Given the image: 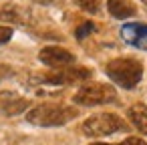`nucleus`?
I'll list each match as a JSON object with an SVG mask.
<instances>
[{"label":"nucleus","mask_w":147,"mask_h":145,"mask_svg":"<svg viewBox=\"0 0 147 145\" xmlns=\"http://www.w3.org/2000/svg\"><path fill=\"white\" fill-rule=\"evenodd\" d=\"M77 115H79V111L75 107L47 103V105H36L34 109H30L26 113V121L32 125H40V127H61V125L73 121Z\"/></svg>","instance_id":"obj_1"},{"label":"nucleus","mask_w":147,"mask_h":145,"mask_svg":"<svg viewBox=\"0 0 147 145\" xmlns=\"http://www.w3.org/2000/svg\"><path fill=\"white\" fill-rule=\"evenodd\" d=\"M107 77L121 89H133L143 79V65L137 59H113L105 67Z\"/></svg>","instance_id":"obj_2"},{"label":"nucleus","mask_w":147,"mask_h":145,"mask_svg":"<svg viewBox=\"0 0 147 145\" xmlns=\"http://www.w3.org/2000/svg\"><path fill=\"white\" fill-rule=\"evenodd\" d=\"M125 129H127V125L115 113H97L83 123V133L89 137H105V135H113V133L125 131Z\"/></svg>","instance_id":"obj_3"},{"label":"nucleus","mask_w":147,"mask_h":145,"mask_svg":"<svg viewBox=\"0 0 147 145\" xmlns=\"http://www.w3.org/2000/svg\"><path fill=\"white\" fill-rule=\"evenodd\" d=\"M73 101L77 105L83 107H95V105H105V103H113L117 101V91L109 85H101V83H91V85H83Z\"/></svg>","instance_id":"obj_4"},{"label":"nucleus","mask_w":147,"mask_h":145,"mask_svg":"<svg viewBox=\"0 0 147 145\" xmlns=\"http://www.w3.org/2000/svg\"><path fill=\"white\" fill-rule=\"evenodd\" d=\"M91 77V69L85 67H75V69H59L40 77H34V81L38 83H49V85H73V83H81L85 79Z\"/></svg>","instance_id":"obj_5"},{"label":"nucleus","mask_w":147,"mask_h":145,"mask_svg":"<svg viewBox=\"0 0 147 145\" xmlns=\"http://www.w3.org/2000/svg\"><path fill=\"white\" fill-rule=\"evenodd\" d=\"M38 59L42 65L53 67V69H65L75 63V55L63 47H45L38 53Z\"/></svg>","instance_id":"obj_6"},{"label":"nucleus","mask_w":147,"mask_h":145,"mask_svg":"<svg viewBox=\"0 0 147 145\" xmlns=\"http://www.w3.org/2000/svg\"><path fill=\"white\" fill-rule=\"evenodd\" d=\"M121 38L139 51H147V24H143V22L123 24L121 26Z\"/></svg>","instance_id":"obj_7"},{"label":"nucleus","mask_w":147,"mask_h":145,"mask_svg":"<svg viewBox=\"0 0 147 145\" xmlns=\"http://www.w3.org/2000/svg\"><path fill=\"white\" fill-rule=\"evenodd\" d=\"M0 18L4 22H12V24H26L30 20V12L24 6L18 4H6L0 10Z\"/></svg>","instance_id":"obj_8"},{"label":"nucleus","mask_w":147,"mask_h":145,"mask_svg":"<svg viewBox=\"0 0 147 145\" xmlns=\"http://www.w3.org/2000/svg\"><path fill=\"white\" fill-rule=\"evenodd\" d=\"M107 10L111 16L119 18V20H125V18H131L135 16L137 8L133 2H129V0H107Z\"/></svg>","instance_id":"obj_9"},{"label":"nucleus","mask_w":147,"mask_h":145,"mask_svg":"<svg viewBox=\"0 0 147 145\" xmlns=\"http://www.w3.org/2000/svg\"><path fill=\"white\" fill-rule=\"evenodd\" d=\"M127 115H129L131 123L137 127V131H141L143 135H147V105H143V103H135V105L129 107Z\"/></svg>","instance_id":"obj_10"},{"label":"nucleus","mask_w":147,"mask_h":145,"mask_svg":"<svg viewBox=\"0 0 147 145\" xmlns=\"http://www.w3.org/2000/svg\"><path fill=\"white\" fill-rule=\"evenodd\" d=\"M28 105H30V103H28L26 99H12V101H6V103L2 105V109H4V113H8V115H18V113H22Z\"/></svg>","instance_id":"obj_11"},{"label":"nucleus","mask_w":147,"mask_h":145,"mask_svg":"<svg viewBox=\"0 0 147 145\" xmlns=\"http://www.w3.org/2000/svg\"><path fill=\"white\" fill-rule=\"evenodd\" d=\"M75 4L89 14H99L101 12V0H75Z\"/></svg>","instance_id":"obj_12"},{"label":"nucleus","mask_w":147,"mask_h":145,"mask_svg":"<svg viewBox=\"0 0 147 145\" xmlns=\"http://www.w3.org/2000/svg\"><path fill=\"white\" fill-rule=\"evenodd\" d=\"M95 28H97V26H95V22H91V20H89V22H83V24H81V26L77 28V32H75V36H77L79 40H83V38H85L87 34H91V32H95Z\"/></svg>","instance_id":"obj_13"},{"label":"nucleus","mask_w":147,"mask_h":145,"mask_svg":"<svg viewBox=\"0 0 147 145\" xmlns=\"http://www.w3.org/2000/svg\"><path fill=\"white\" fill-rule=\"evenodd\" d=\"M12 34H14V30L10 26H0V45H6L12 38Z\"/></svg>","instance_id":"obj_14"},{"label":"nucleus","mask_w":147,"mask_h":145,"mask_svg":"<svg viewBox=\"0 0 147 145\" xmlns=\"http://www.w3.org/2000/svg\"><path fill=\"white\" fill-rule=\"evenodd\" d=\"M10 77H14V69L8 65H0V81H6Z\"/></svg>","instance_id":"obj_15"},{"label":"nucleus","mask_w":147,"mask_h":145,"mask_svg":"<svg viewBox=\"0 0 147 145\" xmlns=\"http://www.w3.org/2000/svg\"><path fill=\"white\" fill-rule=\"evenodd\" d=\"M121 145H147L143 139H139V137H127Z\"/></svg>","instance_id":"obj_16"},{"label":"nucleus","mask_w":147,"mask_h":145,"mask_svg":"<svg viewBox=\"0 0 147 145\" xmlns=\"http://www.w3.org/2000/svg\"><path fill=\"white\" fill-rule=\"evenodd\" d=\"M34 2H40V4H49V2H53V0H34Z\"/></svg>","instance_id":"obj_17"},{"label":"nucleus","mask_w":147,"mask_h":145,"mask_svg":"<svg viewBox=\"0 0 147 145\" xmlns=\"http://www.w3.org/2000/svg\"><path fill=\"white\" fill-rule=\"evenodd\" d=\"M91 145H113V143H91ZM121 145V143H119Z\"/></svg>","instance_id":"obj_18"},{"label":"nucleus","mask_w":147,"mask_h":145,"mask_svg":"<svg viewBox=\"0 0 147 145\" xmlns=\"http://www.w3.org/2000/svg\"><path fill=\"white\" fill-rule=\"evenodd\" d=\"M143 2H145V4H147V0H143Z\"/></svg>","instance_id":"obj_19"}]
</instances>
